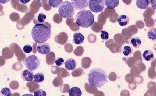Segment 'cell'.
I'll return each instance as SVG.
<instances>
[{
  "instance_id": "obj_25",
  "label": "cell",
  "mask_w": 156,
  "mask_h": 96,
  "mask_svg": "<svg viewBox=\"0 0 156 96\" xmlns=\"http://www.w3.org/2000/svg\"><path fill=\"white\" fill-rule=\"evenodd\" d=\"M100 37L103 40H108L109 37V34L106 31L102 30L101 31Z\"/></svg>"
},
{
  "instance_id": "obj_9",
  "label": "cell",
  "mask_w": 156,
  "mask_h": 96,
  "mask_svg": "<svg viewBox=\"0 0 156 96\" xmlns=\"http://www.w3.org/2000/svg\"><path fill=\"white\" fill-rule=\"evenodd\" d=\"M21 76L22 79L26 81L30 82L32 81L34 78V74L32 71L26 69L23 70Z\"/></svg>"
},
{
  "instance_id": "obj_16",
  "label": "cell",
  "mask_w": 156,
  "mask_h": 96,
  "mask_svg": "<svg viewBox=\"0 0 156 96\" xmlns=\"http://www.w3.org/2000/svg\"><path fill=\"white\" fill-rule=\"evenodd\" d=\"M68 92L70 96H81L82 94L81 89L76 87L70 88L68 90Z\"/></svg>"
},
{
  "instance_id": "obj_14",
  "label": "cell",
  "mask_w": 156,
  "mask_h": 96,
  "mask_svg": "<svg viewBox=\"0 0 156 96\" xmlns=\"http://www.w3.org/2000/svg\"><path fill=\"white\" fill-rule=\"evenodd\" d=\"M104 2L107 8L114 9L118 5L119 0H104Z\"/></svg>"
},
{
  "instance_id": "obj_22",
  "label": "cell",
  "mask_w": 156,
  "mask_h": 96,
  "mask_svg": "<svg viewBox=\"0 0 156 96\" xmlns=\"http://www.w3.org/2000/svg\"><path fill=\"white\" fill-rule=\"evenodd\" d=\"M1 93L4 96H12V92L10 89L8 87H5L2 88L1 91Z\"/></svg>"
},
{
  "instance_id": "obj_26",
  "label": "cell",
  "mask_w": 156,
  "mask_h": 96,
  "mask_svg": "<svg viewBox=\"0 0 156 96\" xmlns=\"http://www.w3.org/2000/svg\"><path fill=\"white\" fill-rule=\"evenodd\" d=\"M33 50L32 47L29 44H26L23 48V51L26 53H30Z\"/></svg>"
},
{
  "instance_id": "obj_18",
  "label": "cell",
  "mask_w": 156,
  "mask_h": 96,
  "mask_svg": "<svg viewBox=\"0 0 156 96\" xmlns=\"http://www.w3.org/2000/svg\"><path fill=\"white\" fill-rule=\"evenodd\" d=\"M130 43L132 46L135 48H139L142 44L141 39L138 37H134L131 39Z\"/></svg>"
},
{
  "instance_id": "obj_15",
  "label": "cell",
  "mask_w": 156,
  "mask_h": 96,
  "mask_svg": "<svg viewBox=\"0 0 156 96\" xmlns=\"http://www.w3.org/2000/svg\"><path fill=\"white\" fill-rule=\"evenodd\" d=\"M148 0H136V5L137 7L141 9H147L149 6Z\"/></svg>"
},
{
  "instance_id": "obj_31",
  "label": "cell",
  "mask_w": 156,
  "mask_h": 96,
  "mask_svg": "<svg viewBox=\"0 0 156 96\" xmlns=\"http://www.w3.org/2000/svg\"></svg>"
},
{
  "instance_id": "obj_2",
  "label": "cell",
  "mask_w": 156,
  "mask_h": 96,
  "mask_svg": "<svg viewBox=\"0 0 156 96\" xmlns=\"http://www.w3.org/2000/svg\"><path fill=\"white\" fill-rule=\"evenodd\" d=\"M106 72L100 68H93L87 74V79L90 85L99 88L108 82Z\"/></svg>"
},
{
  "instance_id": "obj_17",
  "label": "cell",
  "mask_w": 156,
  "mask_h": 96,
  "mask_svg": "<svg viewBox=\"0 0 156 96\" xmlns=\"http://www.w3.org/2000/svg\"><path fill=\"white\" fill-rule=\"evenodd\" d=\"M147 36L150 40L156 41V28H151L147 33Z\"/></svg>"
},
{
  "instance_id": "obj_1",
  "label": "cell",
  "mask_w": 156,
  "mask_h": 96,
  "mask_svg": "<svg viewBox=\"0 0 156 96\" xmlns=\"http://www.w3.org/2000/svg\"><path fill=\"white\" fill-rule=\"evenodd\" d=\"M31 35L34 41L40 44L45 42L51 35V29L42 24H36L33 27Z\"/></svg>"
},
{
  "instance_id": "obj_3",
  "label": "cell",
  "mask_w": 156,
  "mask_h": 96,
  "mask_svg": "<svg viewBox=\"0 0 156 96\" xmlns=\"http://www.w3.org/2000/svg\"><path fill=\"white\" fill-rule=\"evenodd\" d=\"M75 21L79 26L83 28H88L94 24V16L90 10L84 9L77 13Z\"/></svg>"
},
{
  "instance_id": "obj_29",
  "label": "cell",
  "mask_w": 156,
  "mask_h": 96,
  "mask_svg": "<svg viewBox=\"0 0 156 96\" xmlns=\"http://www.w3.org/2000/svg\"><path fill=\"white\" fill-rule=\"evenodd\" d=\"M20 2L23 4L25 5L28 3L30 0H19Z\"/></svg>"
},
{
  "instance_id": "obj_8",
  "label": "cell",
  "mask_w": 156,
  "mask_h": 96,
  "mask_svg": "<svg viewBox=\"0 0 156 96\" xmlns=\"http://www.w3.org/2000/svg\"><path fill=\"white\" fill-rule=\"evenodd\" d=\"M50 49L49 44L47 42L39 44L37 47V52L42 55H46L49 53Z\"/></svg>"
},
{
  "instance_id": "obj_10",
  "label": "cell",
  "mask_w": 156,
  "mask_h": 96,
  "mask_svg": "<svg viewBox=\"0 0 156 96\" xmlns=\"http://www.w3.org/2000/svg\"><path fill=\"white\" fill-rule=\"evenodd\" d=\"M84 39L85 37L82 33L79 32L76 33L73 35V43L75 44H80Z\"/></svg>"
},
{
  "instance_id": "obj_12",
  "label": "cell",
  "mask_w": 156,
  "mask_h": 96,
  "mask_svg": "<svg viewBox=\"0 0 156 96\" xmlns=\"http://www.w3.org/2000/svg\"><path fill=\"white\" fill-rule=\"evenodd\" d=\"M117 20L119 24L121 26H126L129 22V17L125 15H119L117 18Z\"/></svg>"
},
{
  "instance_id": "obj_30",
  "label": "cell",
  "mask_w": 156,
  "mask_h": 96,
  "mask_svg": "<svg viewBox=\"0 0 156 96\" xmlns=\"http://www.w3.org/2000/svg\"><path fill=\"white\" fill-rule=\"evenodd\" d=\"M10 0H0V3L2 4H5L9 2Z\"/></svg>"
},
{
  "instance_id": "obj_7",
  "label": "cell",
  "mask_w": 156,
  "mask_h": 96,
  "mask_svg": "<svg viewBox=\"0 0 156 96\" xmlns=\"http://www.w3.org/2000/svg\"><path fill=\"white\" fill-rule=\"evenodd\" d=\"M74 8L81 10L87 8L89 5V0H71Z\"/></svg>"
},
{
  "instance_id": "obj_28",
  "label": "cell",
  "mask_w": 156,
  "mask_h": 96,
  "mask_svg": "<svg viewBox=\"0 0 156 96\" xmlns=\"http://www.w3.org/2000/svg\"><path fill=\"white\" fill-rule=\"evenodd\" d=\"M150 3L152 8L154 9H156V0H151Z\"/></svg>"
},
{
  "instance_id": "obj_5",
  "label": "cell",
  "mask_w": 156,
  "mask_h": 96,
  "mask_svg": "<svg viewBox=\"0 0 156 96\" xmlns=\"http://www.w3.org/2000/svg\"><path fill=\"white\" fill-rule=\"evenodd\" d=\"M40 60L36 55H32L26 57L23 61L27 68L31 71L37 69L40 65Z\"/></svg>"
},
{
  "instance_id": "obj_4",
  "label": "cell",
  "mask_w": 156,
  "mask_h": 96,
  "mask_svg": "<svg viewBox=\"0 0 156 96\" xmlns=\"http://www.w3.org/2000/svg\"><path fill=\"white\" fill-rule=\"evenodd\" d=\"M58 12L64 18H71L75 13V9L71 2L67 0L63 2L60 5Z\"/></svg>"
},
{
  "instance_id": "obj_27",
  "label": "cell",
  "mask_w": 156,
  "mask_h": 96,
  "mask_svg": "<svg viewBox=\"0 0 156 96\" xmlns=\"http://www.w3.org/2000/svg\"><path fill=\"white\" fill-rule=\"evenodd\" d=\"M55 63L57 66H60L64 63V60L62 57H58L55 60Z\"/></svg>"
},
{
  "instance_id": "obj_11",
  "label": "cell",
  "mask_w": 156,
  "mask_h": 96,
  "mask_svg": "<svg viewBox=\"0 0 156 96\" xmlns=\"http://www.w3.org/2000/svg\"><path fill=\"white\" fill-rule=\"evenodd\" d=\"M64 65L66 69L69 70H72L76 68V63L75 60L70 58L65 62Z\"/></svg>"
},
{
  "instance_id": "obj_23",
  "label": "cell",
  "mask_w": 156,
  "mask_h": 96,
  "mask_svg": "<svg viewBox=\"0 0 156 96\" xmlns=\"http://www.w3.org/2000/svg\"><path fill=\"white\" fill-rule=\"evenodd\" d=\"M34 96H46L47 94L46 92L42 89H38L36 90L34 93Z\"/></svg>"
},
{
  "instance_id": "obj_13",
  "label": "cell",
  "mask_w": 156,
  "mask_h": 96,
  "mask_svg": "<svg viewBox=\"0 0 156 96\" xmlns=\"http://www.w3.org/2000/svg\"><path fill=\"white\" fill-rule=\"evenodd\" d=\"M142 57L143 59L147 61H151L154 58L153 52L150 50H146L144 51L143 53Z\"/></svg>"
},
{
  "instance_id": "obj_6",
  "label": "cell",
  "mask_w": 156,
  "mask_h": 96,
  "mask_svg": "<svg viewBox=\"0 0 156 96\" xmlns=\"http://www.w3.org/2000/svg\"><path fill=\"white\" fill-rule=\"evenodd\" d=\"M104 0H89V8L95 13L102 12L105 8Z\"/></svg>"
},
{
  "instance_id": "obj_24",
  "label": "cell",
  "mask_w": 156,
  "mask_h": 96,
  "mask_svg": "<svg viewBox=\"0 0 156 96\" xmlns=\"http://www.w3.org/2000/svg\"><path fill=\"white\" fill-rule=\"evenodd\" d=\"M46 18L45 14L42 12L39 13L37 16L38 21L41 23H43L44 22Z\"/></svg>"
},
{
  "instance_id": "obj_20",
  "label": "cell",
  "mask_w": 156,
  "mask_h": 96,
  "mask_svg": "<svg viewBox=\"0 0 156 96\" xmlns=\"http://www.w3.org/2000/svg\"><path fill=\"white\" fill-rule=\"evenodd\" d=\"M133 52L132 47L129 46H126L123 47L122 49V52L126 56H128L131 54Z\"/></svg>"
},
{
  "instance_id": "obj_21",
  "label": "cell",
  "mask_w": 156,
  "mask_h": 96,
  "mask_svg": "<svg viewBox=\"0 0 156 96\" xmlns=\"http://www.w3.org/2000/svg\"><path fill=\"white\" fill-rule=\"evenodd\" d=\"M63 0H49V5L54 8H57L62 2Z\"/></svg>"
},
{
  "instance_id": "obj_19",
  "label": "cell",
  "mask_w": 156,
  "mask_h": 96,
  "mask_svg": "<svg viewBox=\"0 0 156 96\" xmlns=\"http://www.w3.org/2000/svg\"><path fill=\"white\" fill-rule=\"evenodd\" d=\"M34 77V81L37 83L42 82L44 79V76L41 73H38L35 74Z\"/></svg>"
}]
</instances>
